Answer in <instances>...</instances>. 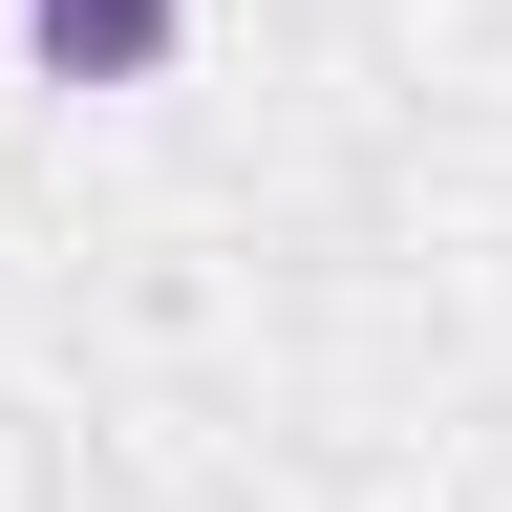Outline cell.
<instances>
[{
  "instance_id": "obj_1",
  "label": "cell",
  "mask_w": 512,
  "mask_h": 512,
  "mask_svg": "<svg viewBox=\"0 0 512 512\" xmlns=\"http://www.w3.org/2000/svg\"><path fill=\"white\" fill-rule=\"evenodd\" d=\"M22 43H43V86H150L171 0H22Z\"/></svg>"
}]
</instances>
